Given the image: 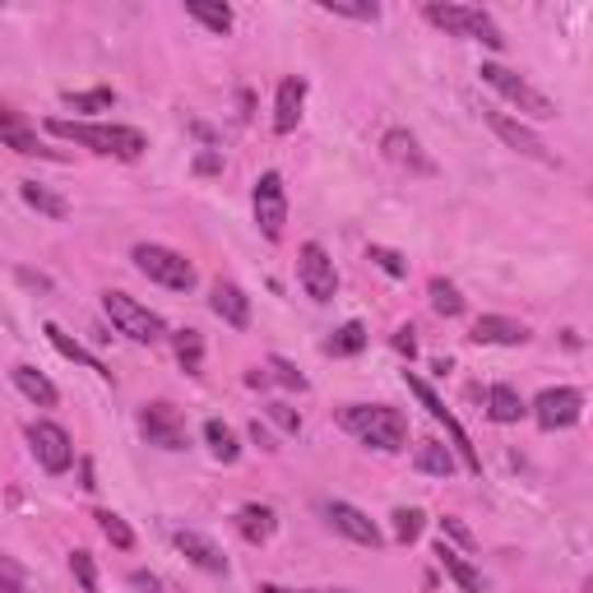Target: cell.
<instances>
[{
	"instance_id": "cell-5",
	"label": "cell",
	"mask_w": 593,
	"mask_h": 593,
	"mask_svg": "<svg viewBox=\"0 0 593 593\" xmlns=\"http://www.w3.org/2000/svg\"><path fill=\"white\" fill-rule=\"evenodd\" d=\"M130 260H135V269H140L144 279L163 283V288H172V292H190L195 283H200V274H195V265L186 260L182 251H172V246L140 242V246L130 251Z\"/></svg>"
},
{
	"instance_id": "cell-31",
	"label": "cell",
	"mask_w": 593,
	"mask_h": 593,
	"mask_svg": "<svg viewBox=\"0 0 593 593\" xmlns=\"http://www.w3.org/2000/svg\"><path fill=\"white\" fill-rule=\"evenodd\" d=\"M431 311L437 315H445V321H454V315H464V296H460V288H454L450 279H431Z\"/></svg>"
},
{
	"instance_id": "cell-34",
	"label": "cell",
	"mask_w": 593,
	"mask_h": 593,
	"mask_svg": "<svg viewBox=\"0 0 593 593\" xmlns=\"http://www.w3.org/2000/svg\"><path fill=\"white\" fill-rule=\"evenodd\" d=\"M422 528H427V515L422 510H394V543H418L422 538Z\"/></svg>"
},
{
	"instance_id": "cell-16",
	"label": "cell",
	"mask_w": 593,
	"mask_h": 593,
	"mask_svg": "<svg viewBox=\"0 0 593 593\" xmlns=\"http://www.w3.org/2000/svg\"><path fill=\"white\" fill-rule=\"evenodd\" d=\"M176 551L190 561V566H200V570H209V575H223L228 570V557H223V547L213 543V538H205V533H195V528H176Z\"/></svg>"
},
{
	"instance_id": "cell-11",
	"label": "cell",
	"mask_w": 593,
	"mask_h": 593,
	"mask_svg": "<svg viewBox=\"0 0 593 593\" xmlns=\"http://www.w3.org/2000/svg\"><path fill=\"white\" fill-rule=\"evenodd\" d=\"M28 445H33V460L43 464L51 478L74 464V441H70V431H66L61 422H47V418L33 422V427H28Z\"/></svg>"
},
{
	"instance_id": "cell-45",
	"label": "cell",
	"mask_w": 593,
	"mask_h": 593,
	"mask_svg": "<svg viewBox=\"0 0 593 593\" xmlns=\"http://www.w3.org/2000/svg\"><path fill=\"white\" fill-rule=\"evenodd\" d=\"M130 584L140 589V593H158V580H153V575H144V570H135V575H130Z\"/></svg>"
},
{
	"instance_id": "cell-19",
	"label": "cell",
	"mask_w": 593,
	"mask_h": 593,
	"mask_svg": "<svg viewBox=\"0 0 593 593\" xmlns=\"http://www.w3.org/2000/svg\"><path fill=\"white\" fill-rule=\"evenodd\" d=\"M381 149H385L389 163H399V167L418 172V176H431V172H437V167H431V158L418 149V135H412V130H389L385 140H381Z\"/></svg>"
},
{
	"instance_id": "cell-44",
	"label": "cell",
	"mask_w": 593,
	"mask_h": 593,
	"mask_svg": "<svg viewBox=\"0 0 593 593\" xmlns=\"http://www.w3.org/2000/svg\"><path fill=\"white\" fill-rule=\"evenodd\" d=\"M255 593H348V589H283V584H260Z\"/></svg>"
},
{
	"instance_id": "cell-33",
	"label": "cell",
	"mask_w": 593,
	"mask_h": 593,
	"mask_svg": "<svg viewBox=\"0 0 593 593\" xmlns=\"http://www.w3.org/2000/svg\"><path fill=\"white\" fill-rule=\"evenodd\" d=\"M97 528H103V538L112 543V547H121V551H130L135 547V533H130V524L121 520V515H112V510H97Z\"/></svg>"
},
{
	"instance_id": "cell-2",
	"label": "cell",
	"mask_w": 593,
	"mask_h": 593,
	"mask_svg": "<svg viewBox=\"0 0 593 593\" xmlns=\"http://www.w3.org/2000/svg\"><path fill=\"white\" fill-rule=\"evenodd\" d=\"M51 135H61V140L79 144V149H93L103 158H121V163H135V158H144L149 140L135 126H97V121H47Z\"/></svg>"
},
{
	"instance_id": "cell-6",
	"label": "cell",
	"mask_w": 593,
	"mask_h": 593,
	"mask_svg": "<svg viewBox=\"0 0 593 593\" xmlns=\"http://www.w3.org/2000/svg\"><path fill=\"white\" fill-rule=\"evenodd\" d=\"M103 311H107L112 329H116V334H126L130 344H158V339L167 334L163 315L149 311V306H140L130 292H103Z\"/></svg>"
},
{
	"instance_id": "cell-30",
	"label": "cell",
	"mask_w": 593,
	"mask_h": 593,
	"mask_svg": "<svg viewBox=\"0 0 593 593\" xmlns=\"http://www.w3.org/2000/svg\"><path fill=\"white\" fill-rule=\"evenodd\" d=\"M186 14L190 19H200V24L209 28V33H232V10L228 5H209V0H186Z\"/></svg>"
},
{
	"instance_id": "cell-27",
	"label": "cell",
	"mask_w": 593,
	"mask_h": 593,
	"mask_svg": "<svg viewBox=\"0 0 593 593\" xmlns=\"http://www.w3.org/2000/svg\"><path fill=\"white\" fill-rule=\"evenodd\" d=\"M19 195H24V205H28V209L47 213V219H66V213H70V205L61 200V195L47 190V186H37V182H19Z\"/></svg>"
},
{
	"instance_id": "cell-20",
	"label": "cell",
	"mask_w": 593,
	"mask_h": 593,
	"mask_svg": "<svg viewBox=\"0 0 593 593\" xmlns=\"http://www.w3.org/2000/svg\"><path fill=\"white\" fill-rule=\"evenodd\" d=\"M209 306H213V315H219L223 325H232V329H246V325H251V296L236 288V283H213Z\"/></svg>"
},
{
	"instance_id": "cell-43",
	"label": "cell",
	"mask_w": 593,
	"mask_h": 593,
	"mask_svg": "<svg viewBox=\"0 0 593 593\" xmlns=\"http://www.w3.org/2000/svg\"><path fill=\"white\" fill-rule=\"evenodd\" d=\"M394 348H399L404 358H412V352H418V339H412V329H408V325H404L399 334H394Z\"/></svg>"
},
{
	"instance_id": "cell-23",
	"label": "cell",
	"mask_w": 593,
	"mask_h": 593,
	"mask_svg": "<svg viewBox=\"0 0 593 593\" xmlns=\"http://www.w3.org/2000/svg\"><path fill=\"white\" fill-rule=\"evenodd\" d=\"M524 412H528V404L520 399L515 385H491V389H487V418H491V422L510 427V422H520Z\"/></svg>"
},
{
	"instance_id": "cell-10",
	"label": "cell",
	"mask_w": 593,
	"mask_h": 593,
	"mask_svg": "<svg viewBox=\"0 0 593 593\" xmlns=\"http://www.w3.org/2000/svg\"><path fill=\"white\" fill-rule=\"evenodd\" d=\"M296 279H302L311 302H334V292H339V274H334V260L321 242H306L296 251Z\"/></svg>"
},
{
	"instance_id": "cell-21",
	"label": "cell",
	"mask_w": 593,
	"mask_h": 593,
	"mask_svg": "<svg viewBox=\"0 0 593 593\" xmlns=\"http://www.w3.org/2000/svg\"><path fill=\"white\" fill-rule=\"evenodd\" d=\"M10 381H14V389L24 394L28 404H37V408H56V404H61V389H56L37 367H14Z\"/></svg>"
},
{
	"instance_id": "cell-15",
	"label": "cell",
	"mask_w": 593,
	"mask_h": 593,
	"mask_svg": "<svg viewBox=\"0 0 593 593\" xmlns=\"http://www.w3.org/2000/svg\"><path fill=\"white\" fill-rule=\"evenodd\" d=\"M0 144L14 149V153H24V158H56V149H47L43 140H37V130L5 103H0Z\"/></svg>"
},
{
	"instance_id": "cell-14",
	"label": "cell",
	"mask_w": 593,
	"mask_h": 593,
	"mask_svg": "<svg viewBox=\"0 0 593 593\" xmlns=\"http://www.w3.org/2000/svg\"><path fill=\"white\" fill-rule=\"evenodd\" d=\"M487 126L497 130V140H505L515 153H524V158H538V163H557V153H551L538 135H533L524 121H515V116H505V112H487Z\"/></svg>"
},
{
	"instance_id": "cell-42",
	"label": "cell",
	"mask_w": 593,
	"mask_h": 593,
	"mask_svg": "<svg viewBox=\"0 0 593 593\" xmlns=\"http://www.w3.org/2000/svg\"><path fill=\"white\" fill-rule=\"evenodd\" d=\"M441 528L450 533V538H454V543H464V547H473V533H468V528H464L460 520H454V515H445V520H441Z\"/></svg>"
},
{
	"instance_id": "cell-28",
	"label": "cell",
	"mask_w": 593,
	"mask_h": 593,
	"mask_svg": "<svg viewBox=\"0 0 593 593\" xmlns=\"http://www.w3.org/2000/svg\"><path fill=\"white\" fill-rule=\"evenodd\" d=\"M205 441H209V450H213V460H223V464L242 460V445H236V431H232L228 422L209 418V422H205Z\"/></svg>"
},
{
	"instance_id": "cell-29",
	"label": "cell",
	"mask_w": 593,
	"mask_h": 593,
	"mask_svg": "<svg viewBox=\"0 0 593 593\" xmlns=\"http://www.w3.org/2000/svg\"><path fill=\"white\" fill-rule=\"evenodd\" d=\"M172 344H176V362H182L190 375H200V367H205V334L200 329H176Z\"/></svg>"
},
{
	"instance_id": "cell-25",
	"label": "cell",
	"mask_w": 593,
	"mask_h": 593,
	"mask_svg": "<svg viewBox=\"0 0 593 593\" xmlns=\"http://www.w3.org/2000/svg\"><path fill=\"white\" fill-rule=\"evenodd\" d=\"M437 561L445 566V575H450L454 584H460L464 593H487V580H482L478 570H473V566H468V561H464L454 547H445V543H441V547H437Z\"/></svg>"
},
{
	"instance_id": "cell-17",
	"label": "cell",
	"mask_w": 593,
	"mask_h": 593,
	"mask_svg": "<svg viewBox=\"0 0 593 593\" xmlns=\"http://www.w3.org/2000/svg\"><path fill=\"white\" fill-rule=\"evenodd\" d=\"M468 339L473 344H497V348H520V344H528V325L510 321V315H478Z\"/></svg>"
},
{
	"instance_id": "cell-13",
	"label": "cell",
	"mask_w": 593,
	"mask_h": 593,
	"mask_svg": "<svg viewBox=\"0 0 593 593\" xmlns=\"http://www.w3.org/2000/svg\"><path fill=\"white\" fill-rule=\"evenodd\" d=\"M325 515H329V524L339 528L348 543H358V547H381V543H385V533L375 528V520L367 515V510L352 505V501H329Z\"/></svg>"
},
{
	"instance_id": "cell-12",
	"label": "cell",
	"mask_w": 593,
	"mask_h": 593,
	"mask_svg": "<svg viewBox=\"0 0 593 593\" xmlns=\"http://www.w3.org/2000/svg\"><path fill=\"white\" fill-rule=\"evenodd\" d=\"M140 431H144V441L158 445V450H186L190 445L186 418L172 404H144L140 408Z\"/></svg>"
},
{
	"instance_id": "cell-41",
	"label": "cell",
	"mask_w": 593,
	"mask_h": 593,
	"mask_svg": "<svg viewBox=\"0 0 593 593\" xmlns=\"http://www.w3.org/2000/svg\"><path fill=\"white\" fill-rule=\"evenodd\" d=\"M269 418L279 422L283 431H302V418H296V412H292L288 404H269Z\"/></svg>"
},
{
	"instance_id": "cell-7",
	"label": "cell",
	"mask_w": 593,
	"mask_h": 593,
	"mask_svg": "<svg viewBox=\"0 0 593 593\" xmlns=\"http://www.w3.org/2000/svg\"><path fill=\"white\" fill-rule=\"evenodd\" d=\"M404 381H408V389H412V394H418V399H422V408L431 412V418H437V422H445V431H450V450L460 454V464H464L468 473H482V460H478V450L468 445V431H464L460 422H454V412H450V408L441 404V394L431 389V385L422 381V375H412V371H404Z\"/></svg>"
},
{
	"instance_id": "cell-32",
	"label": "cell",
	"mask_w": 593,
	"mask_h": 593,
	"mask_svg": "<svg viewBox=\"0 0 593 593\" xmlns=\"http://www.w3.org/2000/svg\"><path fill=\"white\" fill-rule=\"evenodd\" d=\"M362 348H367V325H362V321H348V325L325 344V352H334V358H352V352H362Z\"/></svg>"
},
{
	"instance_id": "cell-4",
	"label": "cell",
	"mask_w": 593,
	"mask_h": 593,
	"mask_svg": "<svg viewBox=\"0 0 593 593\" xmlns=\"http://www.w3.org/2000/svg\"><path fill=\"white\" fill-rule=\"evenodd\" d=\"M482 84H491L510 107H520V116H528V121H551L557 116V103L543 93V89H533L524 74H515V70H505L501 61H482Z\"/></svg>"
},
{
	"instance_id": "cell-36",
	"label": "cell",
	"mask_w": 593,
	"mask_h": 593,
	"mask_svg": "<svg viewBox=\"0 0 593 593\" xmlns=\"http://www.w3.org/2000/svg\"><path fill=\"white\" fill-rule=\"evenodd\" d=\"M325 14H344V19H358V24H375L381 19V5H348V0H321Z\"/></svg>"
},
{
	"instance_id": "cell-38",
	"label": "cell",
	"mask_w": 593,
	"mask_h": 593,
	"mask_svg": "<svg viewBox=\"0 0 593 593\" xmlns=\"http://www.w3.org/2000/svg\"><path fill=\"white\" fill-rule=\"evenodd\" d=\"M70 570H74L79 589H84V593H97V566H93L89 551H70Z\"/></svg>"
},
{
	"instance_id": "cell-3",
	"label": "cell",
	"mask_w": 593,
	"mask_h": 593,
	"mask_svg": "<svg viewBox=\"0 0 593 593\" xmlns=\"http://www.w3.org/2000/svg\"><path fill=\"white\" fill-rule=\"evenodd\" d=\"M422 19L427 24L445 28L450 37H468V43H482L491 51L505 47V33L497 28V19H491L487 10H473V5H441V0H431V5H422Z\"/></svg>"
},
{
	"instance_id": "cell-1",
	"label": "cell",
	"mask_w": 593,
	"mask_h": 593,
	"mask_svg": "<svg viewBox=\"0 0 593 593\" xmlns=\"http://www.w3.org/2000/svg\"><path fill=\"white\" fill-rule=\"evenodd\" d=\"M339 427L381 454H399L408 445V418L389 404H348L339 412Z\"/></svg>"
},
{
	"instance_id": "cell-40",
	"label": "cell",
	"mask_w": 593,
	"mask_h": 593,
	"mask_svg": "<svg viewBox=\"0 0 593 593\" xmlns=\"http://www.w3.org/2000/svg\"><path fill=\"white\" fill-rule=\"evenodd\" d=\"M0 593H28L24 570H19L10 557H0Z\"/></svg>"
},
{
	"instance_id": "cell-9",
	"label": "cell",
	"mask_w": 593,
	"mask_h": 593,
	"mask_svg": "<svg viewBox=\"0 0 593 593\" xmlns=\"http://www.w3.org/2000/svg\"><path fill=\"white\" fill-rule=\"evenodd\" d=\"M533 422L543 431H566L584 418V394L575 385H557V389H543L538 399H533Z\"/></svg>"
},
{
	"instance_id": "cell-39",
	"label": "cell",
	"mask_w": 593,
	"mask_h": 593,
	"mask_svg": "<svg viewBox=\"0 0 593 593\" xmlns=\"http://www.w3.org/2000/svg\"><path fill=\"white\" fill-rule=\"evenodd\" d=\"M269 371H274V381L288 385V389H306V375L296 371L288 358H269Z\"/></svg>"
},
{
	"instance_id": "cell-22",
	"label": "cell",
	"mask_w": 593,
	"mask_h": 593,
	"mask_svg": "<svg viewBox=\"0 0 593 593\" xmlns=\"http://www.w3.org/2000/svg\"><path fill=\"white\" fill-rule=\"evenodd\" d=\"M43 334H47V344L61 352V358H70V362H79V367H89L93 375H103V381H112V371H107V362L103 358H93V352L79 344V339H70V334L61 329V325H43Z\"/></svg>"
},
{
	"instance_id": "cell-18",
	"label": "cell",
	"mask_w": 593,
	"mask_h": 593,
	"mask_svg": "<svg viewBox=\"0 0 593 593\" xmlns=\"http://www.w3.org/2000/svg\"><path fill=\"white\" fill-rule=\"evenodd\" d=\"M302 107H306V79L302 74H288L279 84V97H274V130L292 135L296 121H302Z\"/></svg>"
},
{
	"instance_id": "cell-24",
	"label": "cell",
	"mask_w": 593,
	"mask_h": 593,
	"mask_svg": "<svg viewBox=\"0 0 593 593\" xmlns=\"http://www.w3.org/2000/svg\"><path fill=\"white\" fill-rule=\"evenodd\" d=\"M236 528H242L246 543H269L274 528H279V520H274L269 505H255V501H251V505L236 510Z\"/></svg>"
},
{
	"instance_id": "cell-26",
	"label": "cell",
	"mask_w": 593,
	"mask_h": 593,
	"mask_svg": "<svg viewBox=\"0 0 593 593\" xmlns=\"http://www.w3.org/2000/svg\"><path fill=\"white\" fill-rule=\"evenodd\" d=\"M412 464H418V473H431V478H450L454 473V450L441 445V441H418Z\"/></svg>"
},
{
	"instance_id": "cell-46",
	"label": "cell",
	"mask_w": 593,
	"mask_h": 593,
	"mask_svg": "<svg viewBox=\"0 0 593 593\" xmlns=\"http://www.w3.org/2000/svg\"><path fill=\"white\" fill-rule=\"evenodd\" d=\"M200 172H219L223 167V153H200V163H195Z\"/></svg>"
},
{
	"instance_id": "cell-8",
	"label": "cell",
	"mask_w": 593,
	"mask_h": 593,
	"mask_svg": "<svg viewBox=\"0 0 593 593\" xmlns=\"http://www.w3.org/2000/svg\"><path fill=\"white\" fill-rule=\"evenodd\" d=\"M255 205V223H260L265 242H283V223H288V190L279 172H260V182L251 190Z\"/></svg>"
},
{
	"instance_id": "cell-37",
	"label": "cell",
	"mask_w": 593,
	"mask_h": 593,
	"mask_svg": "<svg viewBox=\"0 0 593 593\" xmlns=\"http://www.w3.org/2000/svg\"><path fill=\"white\" fill-rule=\"evenodd\" d=\"M367 260L381 265V269L389 274V279H404V274H408V260H404L399 251H389V246H371V251H367Z\"/></svg>"
},
{
	"instance_id": "cell-35",
	"label": "cell",
	"mask_w": 593,
	"mask_h": 593,
	"mask_svg": "<svg viewBox=\"0 0 593 593\" xmlns=\"http://www.w3.org/2000/svg\"><path fill=\"white\" fill-rule=\"evenodd\" d=\"M66 103L74 112H107L116 103V93L112 89H89V93H66Z\"/></svg>"
}]
</instances>
